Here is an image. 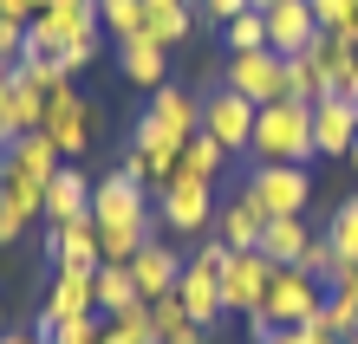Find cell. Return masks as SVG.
Instances as JSON below:
<instances>
[{
    "instance_id": "cell-7",
    "label": "cell",
    "mask_w": 358,
    "mask_h": 344,
    "mask_svg": "<svg viewBox=\"0 0 358 344\" xmlns=\"http://www.w3.org/2000/svg\"><path fill=\"white\" fill-rule=\"evenodd\" d=\"M248 195H255L273 221L280 214H306L313 202V182H306V169L300 163H255V176H248Z\"/></svg>"
},
{
    "instance_id": "cell-13",
    "label": "cell",
    "mask_w": 358,
    "mask_h": 344,
    "mask_svg": "<svg viewBox=\"0 0 358 344\" xmlns=\"http://www.w3.org/2000/svg\"><path fill=\"white\" fill-rule=\"evenodd\" d=\"M267 221H273V214H267V208H261V202L241 188L235 202H222V208H215V227H222L215 241H222V247H235V253H248V247H261Z\"/></svg>"
},
{
    "instance_id": "cell-11",
    "label": "cell",
    "mask_w": 358,
    "mask_h": 344,
    "mask_svg": "<svg viewBox=\"0 0 358 344\" xmlns=\"http://www.w3.org/2000/svg\"><path fill=\"white\" fill-rule=\"evenodd\" d=\"M352 143H358V104L326 91L313 104V156H352Z\"/></svg>"
},
{
    "instance_id": "cell-15",
    "label": "cell",
    "mask_w": 358,
    "mask_h": 344,
    "mask_svg": "<svg viewBox=\"0 0 358 344\" xmlns=\"http://www.w3.org/2000/svg\"><path fill=\"white\" fill-rule=\"evenodd\" d=\"M52 260H59V273H98V267H104L92 214H85V221H66V227H52Z\"/></svg>"
},
{
    "instance_id": "cell-38",
    "label": "cell",
    "mask_w": 358,
    "mask_h": 344,
    "mask_svg": "<svg viewBox=\"0 0 358 344\" xmlns=\"http://www.w3.org/2000/svg\"><path fill=\"white\" fill-rule=\"evenodd\" d=\"M189 7H196L202 20H215V27H228L235 13H248V0H189Z\"/></svg>"
},
{
    "instance_id": "cell-40",
    "label": "cell",
    "mask_w": 358,
    "mask_h": 344,
    "mask_svg": "<svg viewBox=\"0 0 358 344\" xmlns=\"http://www.w3.org/2000/svg\"><path fill=\"white\" fill-rule=\"evenodd\" d=\"M0 20H33V0H0Z\"/></svg>"
},
{
    "instance_id": "cell-32",
    "label": "cell",
    "mask_w": 358,
    "mask_h": 344,
    "mask_svg": "<svg viewBox=\"0 0 358 344\" xmlns=\"http://www.w3.org/2000/svg\"><path fill=\"white\" fill-rule=\"evenodd\" d=\"M332 267H339V247H332L326 234H313V241H306V253H300V273L326 286V279H332Z\"/></svg>"
},
{
    "instance_id": "cell-8",
    "label": "cell",
    "mask_w": 358,
    "mask_h": 344,
    "mask_svg": "<svg viewBox=\"0 0 358 344\" xmlns=\"http://www.w3.org/2000/svg\"><path fill=\"white\" fill-rule=\"evenodd\" d=\"M143 195H150L143 182H131L124 169H111L104 182H92V227H150Z\"/></svg>"
},
{
    "instance_id": "cell-27",
    "label": "cell",
    "mask_w": 358,
    "mask_h": 344,
    "mask_svg": "<svg viewBox=\"0 0 358 344\" xmlns=\"http://www.w3.org/2000/svg\"><path fill=\"white\" fill-rule=\"evenodd\" d=\"M39 195H46V188H39L33 176H20V169L0 156V202H7L13 214H27V221H33V214H39Z\"/></svg>"
},
{
    "instance_id": "cell-22",
    "label": "cell",
    "mask_w": 358,
    "mask_h": 344,
    "mask_svg": "<svg viewBox=\"0 0 358 344\" xmlns=\"http://www.w3.org/2000/svg\"><path fill=\"white\" fill-rule=\"evenodd\" d=\"M143 111H150V117H163V124H170V130H182V137H196V130H202V104L189 98L182 84H157Z\"/></svg>"
},
{
    "instance_id": "cell-16",
    "label": "cell",
    "mask_w": 358,
    "mask_h": 344,
    "mask_svg": "<svg viewBox=\"0 0 358 344\" xmlns=\"http://www.w3.org/2000/svg\"><path fill=\"white\" fill-rule=\"evenodd\" d=\"M117 72L131 78V84H143V91H157V84H170V52L157 46V39H117Z\"/></svg>"
},
{
    "instance_id": "cell-17",
    "label": "cell",
    "mask_w": 358,
    "mask_h": 344,
    "mask_svg": "<svg viewBox=\"0 0 358 344\" xmlns=\"http://www.w3.org/2000/svg\"><path fill=\"white\" fill-rule=\"evenodd\" d=\"M131 279H137V292H143V299H163V292H176L182 260H176L163 241H143V247H137V260H131Z\"/></svg>"
},
{
    "instance_id": "cell-9",
    "label": "cell",
    "mask_w": 358,
    "mask_h": 344,
    "mask_svg": "<svg viewBox=\"0 0 358 344\" xmlns=\"http://www.w3.org/2000/svg\"><path fill=\"white\" fill-rule=\"evenodd\" d=\"M267 279H273V260L261 247H248V253L228 247V260H222V312H261Z\"/></svg>"
},
{
    "instance_id": "cell-6",
    "label": "cell",
    "mask_w": 358,
    "mask_h": 344,
    "mask_svg": "<svg viewBox=\"0 0 358 344\" xmlns=\"http://www.w3.org/2000/svg\"><path fill=\"white\" fill-rule=\"evenodd\" d=\"M157 221L170 234H202L208 221H215V182L176 176L170 188H157Z\"/></svg>"
},
{
    "instance_id": "cell-28",
    "label": "cell",
    "mask_w": 358,
    "mask_h": 344,
    "mask_svg": "<svg viewBox=\"0 0 358 344\" xmlns=\"http://www.w3.org/2000/svg\"><path fill=\"white\" fill-rule=\"evenodd\" d=\"M222 39H228V52H267V13H261V7L235 13V20L222 27Z\"/></svg>"
},
{
    "instance_id": "cell-10",
    "label": "cell",
    "mask_w": 358,
    "mask_h": 344,
    "mask_svg": "<svg viewBox=\"0 0 358 344\" xmlns=\"http://www.w3.org/2000/svg\"><path fill=\"white\" fill-rule=\"evenodd\" d=\"M202 130L215 137L228 156H241V149L255 143V104H248L241 91H228V84H222L215 98H202Z\"/></svg>"
},
{
    "instance_id": "cell-45",
    "label": "cell",
    "mask_w": 358,
    "mask_h": 344,
    "mask_svg": "<svg viewBox=\"0 0 358 344\" xmlns=\"http://www.w3.org/2000/svg\"><path fill=\"white\" fill-rule=\"evenodd\" d=\"M39 7H52V0H33V13H39Z\"/></svg>"
},
{
    "instance_id": "cell-44",
    "label": "cell",
    "mask_w": 358,
    "mask_h": 344,
    "mask_svg": "<svg viewBox=\"0 0 358 344\" xmlns=\"http://www.w3.org/2000/svg\"><path fill=\"white\" fill-rule=\"evenodd\" d=\"M0 331H7V306H0Z\"/></svg>"
},
{
    "instance_id": "cell-1",
    "label": "cell",
    "mask_w": 358,
    "mask_h": 344,
    "mask_svg": "<svg viewBox=\"0 0 358 344\" xmlns=\"http://www.w3.org/2000/svg\"><path fill=\"white\" fill-rule=\"evenodd\" d=\"M320 312H326V286H320V279H306L300 267H273L261 312H248V331H255V344H273V331L313 325Z\"/></svg>"
},
{
    "instance_id": "cell-4",
    "label": "cell",
    "mask_w": 358,
    "mask_h": 344,
    "mask_svg": "<svg viewBox=\"0 0 358 344\" xmlns=\"http://www.w3.org/2000/svg\"><path fill=\"white\" fill-rule=\"evenodd\" d=\"M39 130L59 143V156H85L92 137H98V111H92V98H78L72 84H59L46 98V124H39Z\"/></svg>"
},
{
    "instance_id": "cell-31",
    "label": "cell",
    "mask_w": 358,
    "mask_h": 344,
    "mask_svg": "<svg viewBox=\"0 0 358 344\" xmlns=\"http://www.w3.org/2000/svg\"><path fill=\"white\" fill-rule=\"evenodd\" d=\"M320 318H326V331L339 338V344H352L358 338V292H326V312Z\"/></svg>"
},
{
    "instance_id": "cell-42",
    "label": "cell",
    "mask_w": 358,
    "mask_h": 344,
    "mask_svg": "<svg viewBox=\"0 0 358 344\" xmlns=\"http://www.w3.org/2000/svg\"><path fill=\"white\" fill-rule=\"evenodd\" d=\"M0 344H39L33 331H0Z\"/></svg>"
},
{
    "instance_id": "cell-46",
    "label": "cell",
    "mask_w": 358,
    "mask_h": 344,
    "mask_svg": "<svg viewBox=\"0 0 358 344\" xmlns=\"http://www.w3.org/2000/svg\"><path fill=\"white\" fill-rule=\"evenodd\" d=\"M352 169H358V143H352Z\"/></svg>"
},
{
    "instance_id": "cell-36",
    "label": "cell",
    "mask_w": 358,
    "mask_h": 344,
    "mask_svg": "<svg viewBox=\"0 0 358 344\" xmlns=\"http://www.w3.org/2000/svg\"><path fill=\"white\" fill-rule=\"evenodd\" d=\"M273 344H339L326 331V318H313V325H287V331H273Z\"/></svg>"
},
{
    "instance_id": "cell-39",
    "label": "cell",
    "mask_w": 358,
    "mask_h": 344,
    "mask_svg": "<svg viewBox=\"0 0 358 344\" xmlns=\"http://www.w3.org/2000/svg\"><path fill=\"white\" fill-rule=\"evenodd\" d=\"M163 344H208V331H202V325H182V331L163 338Z\"/></svg>"
},
{
    "instance_id": "cell-37",
    "label": "cell",
    "mask_w": 358,
    "mask_h": 344,
    "mask_svg": "<svg viewBox=\"0 0 358 344\" xmlns=\"http://www.w3.org/2000/svg\"><path fill=\"white\" fill-rule=\"evenodd\" d=\"M27 46V20H0V66H13Z\"/></svg>"
},
{
    "instance_id": "cell-12",
    "label": "cell",
    "mask_w": 358,
    "mask_h": 344,
    "mask_svg": "<svg viewBox=\"0 0 358 344\" xmlns=\"http://www.w3.org/2000/svg\"><path fill=\"white\" fill-rule=\"evenodd\" d=\"M313 39H320V20H313L306 0H273L267 7V52L293 59V52H306Z\"/></svg>"
},
{
    "instance_id": "cell-29",
    "label": "cell",
    "mask_w": 358,
    "mask_h": 344,
    "mask_svg": "<svg viewBox=\"0 0 358 344\" xmlns=\"http://www.w3.org/2000/svg\"><path fill=\"white\" fill-rule=\"evenodd\" d=\"M326 241L339 247V260L358 267V195H345L339 208H332V227H326Z\"/></svg>"
},
{
    "instance_id": "cell-33",
    "label": "cell",
    "mask_w": 358,
    "mask_h": 344,
    "mask_svg": "<svg viewBox=\"0 0 358 344\" xmlns=\"http://www.w3.org/2000/svg\"><path fill=\"white\" fill-rule=\"evenodd\" d=\"M182 325H189V312H182V299H176V292L150 299V331H157V344L170 338V331H182Z\"/></svg>"
},
{
    "instance_id": "cell-24",
    "label": "cell",
    "mask_w": 358,
    "mask_h": 344,
    "mask_svg": "<svg viewBox=\"0 0 358 344\" xmlns=\"http://www.w3.org/2000/svg\"><path fill=\"white\" fill-rule=\"evenodd\" d=\"M222 163H228V149L208 137V130H196L182 143V163H176V176H202V182H215L222 176Z\"/></svg>"
},
{
    "instance_id": "cell-2",
    "label": "cell",
    "mask_w": 358,
    "mask_h": 344,
    "mask_svg": "<svg viewBox=\"0 0 358 344\" xmlns=\"http://www.w3.org/2000/svg\"><path fill=\"white\" fill-rule=\"evenodd\" d=\"M248 149H255V163H300L306 169V156H313V104H293V98L261 104Z\"/></svg>"
},
{
    "instance_id": "cell-23",
    "label": "cell",
    "mask_w": 358,
    "mask_h": 344,
    "mask_svg": "<svg viewBox=\"0 0 358 344\" xmlns=\"http://www.w3.org/2000/svg\"><path fill=\"white\" fill-rule=\"evenodd\" d=\"M85 312H98L92 306V273H52V292H46V318H85Z\"/></svg>"
},
{
    "instance_id": "cell-41",
    "label": "cell",
    "mask_w": 358,
    "mask_h": 344,
    "mask_svg": "<svg viewBox=\"0 0 358 344\" xmlns=\"http://www.w3.org/2000/svg\"><path fill=\"white\" fill-rule=\"evenodd\" d=\"M339 98H352V104H358V66H352V72L339 78Z\"/></svg>"
},
{
    "instance_id": "cell-25",
    "label": "cell",
    "mask_w": 358,
    "mask_h": 344,
    "mask_svg": "<svg viewBox=\"0 0 358 344\" xmlns=\"http://www.w3.org/2000/svg\"><path fill=\"white\" fill-rule=\"evenodd\" d=\"M326 91H332V78L313 66L306 52H293V59H287V98H293V104H320Z\"/></svg>"
},
{
    "instance_id": "cell-18",
    "label": "cell",
    "mask_w": 358,
    "mask_h": 344,
    "mask_svg": "<svg viewBox=\"0 0 358 344\" xmlns=\"http://www.w3.org/2000/svg\"><path fill=\"white\" fill-rule=\"evenodd\" d=\"M7 163L20 169V176H33L39 188H46V182L59 176V169H66V156H59V143H52L46 130H27L20 143H7Z\"/></svg>"
},
{
    "instance_id": "cell-47",
    "label": "cell",
    "mask_w": 358,
    "mask_h": 344,
    "mask_svg": "<svg viewBox=\"0 0 358 344\" xmlns=\"http://www.w3.org/2000/svg\"><path fill=\"white\" fill-rule=\"evenodd\" d=\"M352 344H358V338H352Z\"/></svg>"
},
{
    "instance_id": "cell-34",
    "label": "cell",
    "mask_w": 358,
    "mask_h": 344,
    "mask_svg": "<svg viewBox=\"0 0 358 344\" xmlns=\"http://www.w3.org/2000/svg\"><path fill=\"white\" fill-rule=\"evenodd\" d=\"M98 338H104V318H98V312H85V318H66L52 344H98Z\"/></svg>"
},
{
    "instance_id": "cell-5",
    "label": "cell",
    "mask_w": 358,
    "mask_h": 344,
    "mask_svg": "<svg viewBox=\"0 0 358 344\" xmlns=\"http://www.w3.org/2000/svg\"><path fill=\"white\" fill-rule=\"evenodd\" d=\"M228 91H241L248 104H280L287 98V59L280 52H228V72H222Z\"/></svg>"
},
{
    "instance_id": "cell-26",
    "label": "cell",
    "mask_w": 358,
    "mask_h": 344,
    "mask_svg": "<svg viewBox=\"0 0 358 344\" xmlns=\"http://www.w3.org/2000/svg\"><path fill=\"white\" fill-rule=\"evenodd\" d=\"M306 59H313V66H320V72L332 78V91H339V78H345V72L358 66V52L345 46L339 33H320V39H313V46H306Z\"/></svg>"
},
{
    "instance_id": "cell-20",
    "label": "cell",
    "mask_w": 358,
    "mask_h": 344,
    "mask_svg": "<svg viewBox=\"0 0 358 344\" xmlns=\"http://www.w3.org/2000/svg\"><path fill=\"white\" fill-rule=\"evenodd\" d=\"M92 306H98L104 318H117V312H131V306H143V292H137V279H131V267H111V260H104V267L92 273Z\"/></svg>"
},
{
    "instance_id": "cell-14",
    "label": "cell",
    "mask_w": 358,
    "mask_h": 344,
    "mask_svg": "<svg viewBox=\"0 0 358 344\" xmlns=\"http://www.w3.org/2000/svg\"><path fill=\"white\" fill-rule=\"evenodd\" d=\"M39 214H46L52 227H66V221H85V214H92V182L78 176L72 163H66V169H59V176L46 182V195H39Z\"/></svg>"
},
{
    "instance_id": "cell-35",
    "label": "cell",
    "mask_w": 358,
    "mask_h": 344,
    "mask_svg": "<svg viewBox=\"0 0 358 344\" xmlns=\"http://www.w3.org/2000/svg\"><path fill=\"white\" fill-rule=\"evenodd\" d=\"M313 20H320V33H345V20H352V0H306Z\"/></svg>"
},
{
    "instance_id": "cell-21",
    "label": "cell",
    "mask_w": 358,
    "mask_h": 344,
    "mask_svg": "<svg viewBox=\"0 0 358 344\" xmlns=\"http://www.w3.org/2000/svg\"><path fill=\"white\" fill-rule=\"evenodd\" d=\"M306 214H280V221H267V234H261V253L273 267H300V253H306Z\"/></svg>"
},
{
    "instance_id": "cell-19",
    "label": "cell",
    "mask_w": 358,
    "mask_h": 344,
    "mask_svg": "<svg viewBox=\"0 0 358 344\" xmlns=\"http://www.w3.org/2000/svg\"><path fill=\"white\" fill-rule=\"evenodd\" d=\"M189 27H196V7L189 0H157V7H143V39H157L163 52H176Z\"/></svg>"
},
{
    "instance_id": "cell-3",
    "label": "cell",
    "mask_w": 358,
    "mask_h": 344,
    "mask_svg": "<svg viewBox=\"0 0 358 344\" xmlns=\"http://www.w3.org/2000/svg\"><path fill=\"white\" fill-rule=\"evenodd\" d=\"M222 260H228V247L208 241V247H196V260H182V279H176V299H182L189 325H202V331L222 318Z\"/></svg>"
},
{
    "instance_id": "cell-30",
    "label": "cell",
    "mask_w": 358,
    "mask_h": 344,
    "mask_svg": "<svg viewBox=\"0 0 358 344\" xmlns=\"http://www.w3.org/2000/svg\"><path fill=\"white\" fill-rule=\"evenodd\" d=\"M98 27L117 33V39H137L143 33V0H98Z\"/></svg>"
},
{
    "instance_id": "cell-43",
    "label": "cell",
    "mask_w": 358,
    "mask_h": 344,
    "mask_svg": "<svg viewBox=\"0 0 358 344\" xmlns=\"http://www.w3.org/2000/svg\"><path fill=\"white\" fill-rule=\"evenodd\" d=\"M248 7H261V13H267V7H273V0H248Z\"/></svg>"
}]
</instances>
